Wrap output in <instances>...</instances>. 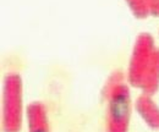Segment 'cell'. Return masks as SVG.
Listing matches in <instances>:
<instances>
[{
	"instance_id": "8992f818",
	"label": "cell",
	"mask_w": 159,
	"mask_h": 132,
	"mask_svg": "<svg viewBox=\"0 0 159 132\" xmlns=\"http://www.w3.org/2000/svg\"><path fill=\"white\" fill-rule=\"evenodd\" d=\"M141 88L144 94L153 95L159 88V48L153 50L151 61L146 70Z\"/></svg>"
},
{
	"instance_id": "5b68a950",
	"label": "cell",
	"mask_w": 159,
	"mask_h": 132,
	"mask_svg": "<svg viewBox=\"0 0 159 132\" xmlns=\"http://www.w3.org/2000/svg\"><path fill=\"white\" fill-rule=\"evenodd\" d=\"M136 110L144 122L153 130H159V108L153 102L151 95L141 94L136 99Z\"/></svg>"
},
{
	"instance_id": "277c9868",
	"label": "cell",
	"mask_w": 159,
	"mask_h": 132,
	"mask_svg": "<svg viewBox=\"0 0 159 132\" xmlns=\"http://www.w3.org/2000/svg\"><path fill=\"white\" fill-rule=\"evenodd\" d=\"M27 125L28 132H49V124L45 107L39 102H33L27 105Z\"/></svg>"
},
{
	"instance_id": "3957f363",
	"label": "cell",
	"mask_w": 159,
	"mask_h": 132,
	"mask_svg": "<svg viewBox=\"0 0 159 132\" xmlns=\"http://www.w3.org/2000/svg\"><path fill=\"white\" fill-rule=\"evenodd\" d=\"M154 39L149 33H141L136 38L127 70V80L131 86L141 88L143 77L154 50Z\"/></svg>"
},
{
	"instance_id": "52a82bcc",
	"label": "cell",
	"mask_w": 159,
	"mask_h": 132,
	"mask_svg": "<svg viewBox=\"0 0 159 132\" xmlns=\"http://www.w3.org/2000/svg\"><path fill=\"white\" fill-rule=\"evenodd\" d=\"M130 10L137 19H146L149 12L147 10V6L144 4V0H126Z\"/></svg>"
},
{
	"instance_id": "ba28073f",
	"label": "cell",
	"mask_w": 159,
	"mask_h": 132,
	"mask_svg": "<svg viewBox=\"0 0 159 132\" xmlns=\"http://www.w3.org/2000/svg\"><path fill=\"white\" fill-rule=\"evenodd\" d=\"M149 15L159 17V0H144Z\"/></svg>"
},
{
	"instance_id": "7a4b0ae2",
	"label": "cell",
	"mask_w": 159,
	"mask_h": 132,
	"mask_svg": "<svg viewBox=\"0 0 159 132\" xmlns=\"http://www.w3.org/2000/svg\"><path fill=\"white\" fill-rule=\"evenodd\" d=\"M22 125V80L9 74L2 84L1 129L4 132H20Z\"/></svg>"
},
{
	"instance_id": "6da1fadb",
	"label": "cell",
	"mask_w": 159,
	"mask_h": 132,
	"mask_svg": "<svg viewBox=\"0 0 159 132\" xmlns=\"http://www.w3.org/2000/svg\"><path fill=\"white\" fill-rule=\"evenodd\" d=\"M122 72H113L107 81L103 95L107 99L105 132H127L131 119V95L122 82Z\"/></svg>"
}]
</instances>
